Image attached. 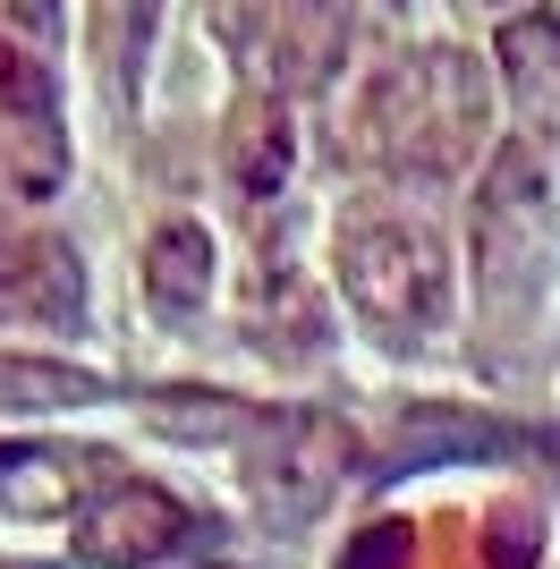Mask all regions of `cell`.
I'll return each instance as SVG.
<instances>
[{
	"instance_id": "2e32d148",
	"label": "cell",
	"mask_w": 560,
	"mask_h": 569,
	"mask_svg": "<svg viewBox=\"0 0 560 569\" xmlns=\"http://www.w3.org/2000/svg\"><path fill=\"white\" fill-rule=\"evenodd\" d=\"M433 545H442V569H476V561H484V552L467 545V527H459V519H442V527H433Z\"/></svg>"
},
{
	"instance_id": "9a60e30c",
	"label": "cell",
	"mask_w": 560,
	"mask_h": 569,
	"mask_svg": "<svg viewBox=\"0 0 560 569\" xmlns=\"http://www.w3.org/2000/svg\"><path fill=\"white\" fill-rule=\"evenodd\" d=\"M51 34H60V0H0V43L51 51Z\"/></svg>"
},
{
	"instance_id": "52a82bcc",
	"label": "cell",
	"mask_w": 560,
	"mask_h": 569,
	"mask_svg": "<svg viewBox=\"0 0 560 569\" xmlns=\"http://www.w3.org/2000/svg\"><path fill=\"white\" fill-rule=\"evenodd\" d=\"M349 51V0H280V26H272V69L289 94H314L331 86Z\"/></svg>"
},
{
	"instance_id": "8992f818",
	"label": "cell",
	"mask_w": 560,
	"mask_h": 569,
	"mask_svg": "<svg viewBox=\"0 0 560 569\" xmlns=\"http://www.w3.org/2000/svg\"><path fill=\"white\" fill-rule=\"evenodd\" d=\"M86 289V272H77V256L60 247V238L26 230V238H0V307L9 315H51V323H77V298Z\"/></svg>"
},
{
	"instance_id": "9c48e42d",
	"label": "cell",
	"mask_w": 560,
	"mask_h": 569,
	"mask_svg": "<svg viewBox=\"0 0 560 569\" xmlns=\"http://www.w3.org/2000/svg\"><path fill=\"white\" fill-rule=\"evenodd\" d=\"M280 179H289V111L272 94H247L230 111V188L263 204V196H280Z\"/></svg>"
},
{
	"instance_id": "7a4b0ae2",
	"label": "cell",
	"mask_w": 560,
	"mask_h": 569,
	"mask_svg": "<svg viewBox=\"0 0 560 569\" xmlns=\"http://www.w3.org/2000/svg\"><path fill=\"white\" fill-rule=\"evenodd\" d=\"M331 263H340L349 307L391 340H417L450 315V247H442V230L417 221V213L357 204V213L340 221V238H331Z\"/></svg>"
},
{
	"instance_id": "5b68a950",
	"label": "cell",
	"mask_w": 560,
	"mask_h": 569,
	"mask_svg": "<svg viewBox=\"0 0 560 569\" xmlns=\"http://www.w3.org/2000/svg\"><path fill=\"white\" fill-rule=\"evenodd\" d=\"M187 510L162 493V485H137V476H119V485H102V493L77 510V561H102V569H144L162 561V552L187 545Z\"/></svg>"
},
{
	"instance_id": "3957f363",
	"label": "cell",
	"mask_w": 560,
	"mask_h": 569,
	"mask_svg": "<svg viewBox=\"0 0 560 569\" xmlns=\"http://www.w3.org/2000/svg\"><path fill=\"white\" fill-rule=\"evenodd\" d=\"M69 179V137H60V86L43 51L0 43V204H43Z\"/></svg>"
},
{
	"instance_id": "4fadbf2b",
	"label": "cell",
	"mask_w": 560,
	"mask_h": 569,
	"mask_svg": "<svg viewBox=\"0 0 560 569\" xmlns=\"http://www.w3.org/2000/svg\"><path fill=\"white\" fill-rule=\"evenodd\" d=\"M484 569H536V552H543V527H536V510L527 501H501L484 519Z\"/></svg>"
},
{
	"instance_id": "8fae6325",
	"label": "cell",
	"mask_w": 560,
	"mask_h": 569,
	"mask_svg": "<svg viewBox=\"0 0 560 569\" xmlns=\"http://www.w3.org/2000/svg\"><path fill=\"white\" fill-rule=\"evenodd\" d=\"M0 501L18 519H60L77 501V451H34V442H0Z\"/></svg>"
},
{
	"instance_id": "277c9868",
	"label": "cell",
	"mask_w": 560,
	"mask_h": 569,
	"mask_svg": "<svg viewBox=\"0 0 560 569\" xmlns=\"http://www.w3.org/2000/svg\"><path fill=\"white\" fill-rule=\"evenodd\" d=\"M349 468H357V442H349L340 417H272L256 459H247V485H256V510H272L280 527H298L340 493Z\"/></svg>"
},
{
	"instance_id": "30bf717a",
	"label": "cell",
	"mask_w": 560,
	"mask_h": 569,
	"mask_svg": "<svg viewBox=\"0 0 560 569\" xmlns=\"http://www.w3.org/2000/svg\"><path fill=\"white\" fill-rule=\"evenodd\" d=\"M204 289H212V238L196 221H162L144 238V298L162 315H196Z\"/></svg>"
},
{
	"instance_id": "5bb4252c",
	"label": "cell",
	"mask_w": 560,
	"mask_h": 569,
	"mask_svg": "<svg viewBox=\"0 0 560 569\" xmlns=\"http://www.w3.org/2000/svg\"><path fill=\"white\" fill-rule=\"evenodd\" d=\"M340 569H417V527H408V519H373L366 536L349 545Z\"/></svg>"
},
{
	"instance_id": "6da1fadb",
	"label": "cell",
	"mask_w": 560,
	"mask_h": 569,
	"mask_svg": "<svg viewBox=\"0 0 560 569\" xmlns=\"http://www.w3.org/2000/svg\"><path fill=\"white\" fill-rule=\"evenodd\" d=\"M357 162L399 179H459L484 144V77L467 51H408L366 77L349 119Z\"/></svg>"
},
{
	"instance_id": "ba28073f",
	"label": "cell",
	"mask_w": 560,
	"mask_h": 569,
	"mask_svg": "<svg viewBox=\"0 0 560 569\" xmlns=\"http://www.w3.org/2000/svg\"><path fill=\"white\" fill-rule=\"evenodd\" d=\"M492 51H501V77H510L518 111L560 137V18H552V9H527V18L501 26V43H492Z\"/></svg>"
},
{
	"instance_id": "7c38bea8",
	"label": "cell",
	"mask_w": 560,
	"mask_h": 569,
	"mask_svg": "<svg viewBox=\"0 0 560 569\" xmlns=\"http://www.w3.org/2000/svg\"><path fill=\"white\" fill-rule=\"evenodd\" d=\"M86 400H102V382H93V375L60 366V357L0 349V408H86Z\"/></svg>"
},
{
	"instance_id": "e0dca14e",
	"label": "cell",
	"mask_w": 560,
	"mask_h": 569,
	"mask_svg": "<svg viewBox=\"0 0 560 569\" xmlns=\"http://www.w3.org/2000/svg\"><path fill=\"white\" fill-rule=\"evenodd\" d=\"M204 569H230V561H204Z\"/></svg>"
}]
</instances>
